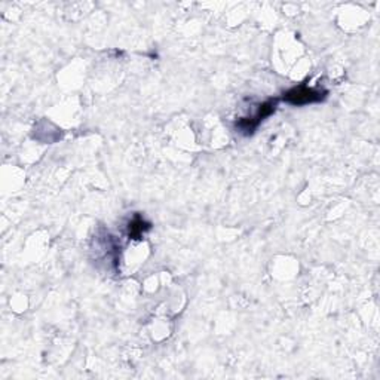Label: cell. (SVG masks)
Instances as JSON below:
<instances>
[{"mask_svg": "<svg viewBox=\"0 0 380 380\" xmlns=\"http://www.w3.org/2000/svg\"><path fill=\"white\" fill-rule=\"evenodd\" d=\"M327 98V91L324 89L308 88L306 85H300L288 89L284 94V102L292 106H308L324 102Z\"/></svg>", "mask_w": 380, "mask_h": 380, "instance_id": "obj_1", "label": "cell"}, {"mask_svg": "<svg viewBox=\"0 0 380 380\" xmlns=\"http://www.w3.org/2000/svg\"><path fill=\"white\" fill-rule=\"evenodd\" d=\"M150 223H148L144 219H141L140 216H137L136 219H134L129 226H128V235L129 238L132 239H140L144 233H146L149 229H150Z\"/></svg>", "mask_w": 380, "mask_h": 380, "instance_id": "obj_3", "label": "cell"}, {"mask_svg": "<svg viewBox=\"0 0 380 380\" xmlns=\"http://www.w3.org/2000/svg\"><path fill=\"white\" fill-rule=\"evenodd\" d=\"M276 104H278V100H269V102L263 103L262 106H259V110L255 111L254 116L239 119L237 122V128L244 134H253L254 129L259 127L266 118H269L274 113Z\"/></svg>", "mask_w": 380, "mask_h": 380, "instance_id": "obj_2", "label": "cell"}]
</instances>
